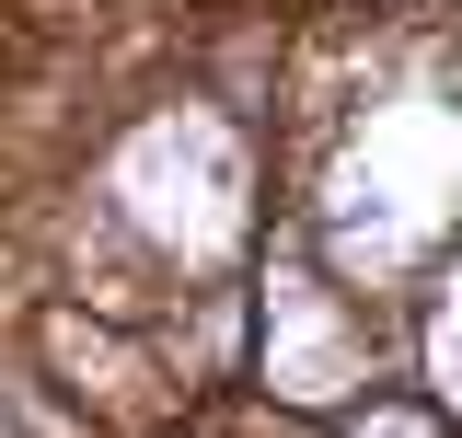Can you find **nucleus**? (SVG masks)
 <instances>
[{
	"mask_svg": "<svg viewBox=\"0 0 462 438\" xmlns=\"http://www.w3.org/2000/svg\"><path fill=\"white\" fill-rule=\"evenodd\" d=\"M346 438H439V427H428V415H393V404H382L370 427H346Z\"/></svg>",
	"mask_w": 462,
	"mask_h": 438,
	"instance_id": "f257e3e1",
	"label": "nucleus"
},
{
	"mask_svg": "<svg viewBox=\"0 0 462 438\" xmlns=\"http://www.w3.org/2000/svg\"><path fill=\"white\" fill-rule=\"evenodd\" d=\"M439 370H451V392H462V300L439 312Z\"/></svg>",
	"mask_w": 462,
	"mask_h": 438,
	"instance_id": "f03ea898",
	"label": "nucleus"
}]
</instances>
